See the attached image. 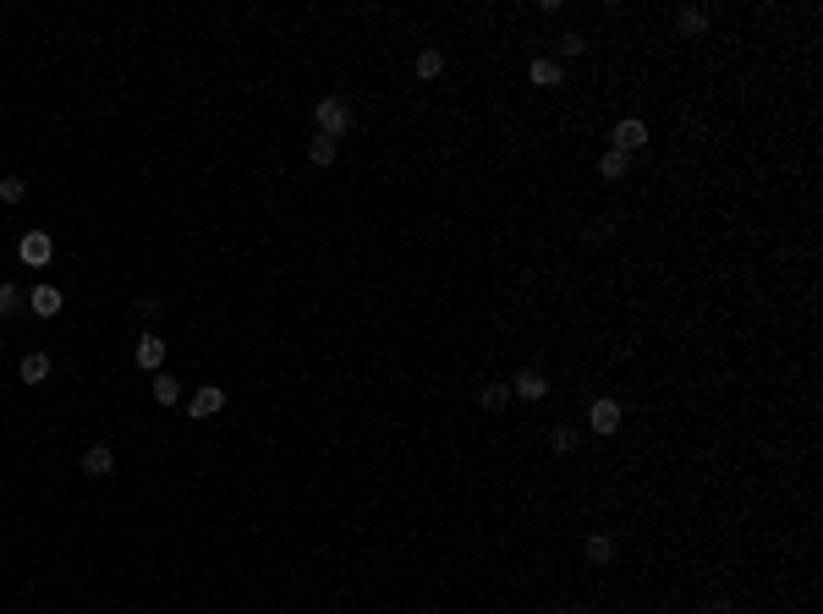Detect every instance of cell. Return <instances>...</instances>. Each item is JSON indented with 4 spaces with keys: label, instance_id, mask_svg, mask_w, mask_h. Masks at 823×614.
<instances>
[{
    "label": "cell",
    "instance_id": "cell-6",
    "mask_svg": "<svg viewBox=\"0 0 823 614\" xmlns=\"http://www.w3.org/2000/svg\"><path fill=\"white\" fill-rule=\"evenodd\" d=\"M510 395H522L527 406H538V401H549V373H538V368H522L510 379Z\"/></svg>",
    "mask_w": 823,
    "mask_h": 614
},
{
    "label": "cell",
    "instance_id": "cell-21",
    "mask_svg": "<svg viewBox=\"0 0 823 614\" xmlns=\"http://www.w3.org/2000/svg\"><path fill=\"white\" fill-rule=\"evenodd\" d=\"M587 242H593V247H610V242H615V219H610V214H598L593 226H587Z\"/></svg>",
    "mask_w": 823,
    "mask_h": 614
},
{
    "label": "cell",
    "instance_id": "cell-1",
    "mask_svg": "<svg viewBox=\"0 0 823 614\" xmlns=\"http://www.w3.org/2000/svg\"><path fill=\"white\" fill-rule=\"evenodd\" d=\"M313 132H319V138H335V143H340L346 132H352V105L335 99V94L319 99V105H313Z\"/></svg>",
    "mask_w": 823,
    "mask_h": 614
},
{
    "label": "cell",
    "instance_id": "cell-19",
    "mask_svg": "<svg viewBox=\"0 0 823 614\" xmlns=\"http://www.w3.org/2000/svg\"><path fill=\"white\" fill-rule=\"evenodd\" d=\"M544 439H549V456H571V450H577V428H571V422H554Z\"/></svg>",
    "mask_w": 823,
    "mask_h": 614
},
{
    "label": "cell",
    "instance_id": "cell-8",
    "mask_svg": "<svg viewBox=\"0 0 823 614\" xmlns=\"http://www.w3.org/2000/svg\"><path fill=\"white\" fill-rule=\"evenodd\" d=\"M615 554H621L615 533H587V538H582V559H587V565H615Z\"/></svg>",
    "mask_w": 823,
    "mask_h": 614
},
{
    "label": "cell",
    "instance_id": "cell-16",
    "mask_svg": "<svg viewBox=\"0 0 823 614\" xmlns=\"http://www.w3.org/2000/svg\"><path fill=\"white\" fill-rule=\"evenodd\" d=\"M478 401H484V412H505V406L516 401V395H510V384H505V379H489Z\"/></svg>",
    "mask_w": 823,
    "mask_h": 614
},
{
    "label": "cell",
    "instance_id": "cell-15",
    "mask_svg": "<svg viewBox=\"0 0 823 614\" xmlns=\"http://www.w3.org/2000/svg\"><path fill=\"white\" fill-rule=\"evenodd\" d=\"M28 307H33L39 319H56V313H61V286H33Z\"/></svg>",
    "mask_w": 823,
    "mask_h": 614
},
{
    "label": "cell",
    "instance_id": "cell-12",
    "mask_svg": "<svg viewBox=\"0 0 823 614\" xmlns=\"http://www.w3.org/2000/svg\"><path fill=\"white\" fill-rule=\"evenodd\" d=\"M133 362H138V368H159V362H165V340H159L154 329H149V335H138V345H133Z\"/></svg>",
    "mask_w": 823,
    "mask_h": 614
},
{
    "label": "cell",
    "instance_id": "cell-9",
    "mask_svg": "<svg viewBox=\"0 0 823 614\" xmlns=\"http://www.w3.org/2000/svg\"><path fill=\"white\" fill-rule=\"evenodd\" d=\"M527 82L533 88H560V82H566V66H560L554 55H533L527 61Z\"/></svg>",
    "mask_w": 823,
    "mask_h": 614
},
{
    "label": "cell",
    "instance_id": "cell-14",
    "mask_svg": "<svg viewBox=\"0 0 823 614\" xmlns=\"http://www.w3.org/2000/svg\"><path fill=\"white\" fill-rule=\"evenodd\" d=\"M50 368H56V362H50V351H28V357L17 362L22 384H45V379H50Z\"/></svg>",
    "mask_w": 823,
    "mask_h": 614
},
{
    "label": "cell",
    "instance_id": "cell-7",
    "mask_svg": "<svg viewBox=\"0 0 823 614\" xmlns=\"http://www.w3.org/2000/svg\"><path fill=\"white\" fill-rule=\"evenodd\" d=\"M220 406H226V389H220V384H203V389H193V395H187V417H198V422H203V417H214Z\"/></svg>",
    "mask_w": 823,
    "mask_h": 614
},
{
    "label": "cell",
    "instance_id": "cell-25",
    "mask_svg": "<svg viewBox=\"0 0 823 614\" xmlns=\"http://www.w3.org/2000/svg\"><path fill=\"white\" fill-rule=\"evenodd\" d=\"M138 313H143V319H159L165 307H159V296H138Z\"/></svg>",
    "mask_w": 823,
    "mask_h": 614
},
{
    "label": "cell",
    "instance_id": "cell-20",
    "mask_svg": "<svg viewBox=\"0 0 823 614\" xmlns=\"http://www.w3.org/2000/svg\"><path fill=\"white\" fill-rule=\"evenodd\" d=\"M587 50H593V44H587L582 33H566V38H560V55H554V61L566 66V61H577V55H587Z\"/></svg>",
    "mask_w": 823,
    "mask_h": 614
},
{
    "label": "cell",
    "instance_id": "cell-23",
    "mask_svg": "<svg viewBox=\"0 0 823 614\" xmlns=\"http://www.w3.org/2000/svg\"><path fill=\"white\" fill-rule=\"evenodd\" d=\"M17 307H22V291H17L12 280H0V319H12Z\"/></svg>",
    "mask_w": 823,
    "mask_h": 614
},
{
    "label": "cell",
    "instance_id": "cell-22",
    "mask_svg": "<svg viewBox=\"0 0 823 614\" xmlns=\"http://www.w3.org/2000/svg\"><path fill=\"white\" fill-rule=\"evenodd\" d=\"M22 198H28V182H22V175H0V203H12V209H17Z\"/></svg>",
    "mask_w": 823,
    "mask_h": 614
},
{
    "label": "cell",
    "instance_id": "cell-5",
    "mask_svg": "<svg viewBox=\"0 0 823 614\" xmlns=\"http://www.w3.org/2000/svg\"><path fill=\"white\" fill-rule=\"evenodd\" d=\"M17 252H22L28 269H45V263L56 258V242H50V231H28V236L17 242Z\"/></svg>",
    "mask_w": 823,
    "mask_h": 614
},
{
    "label": "cell",
    "instance_id": "cell-4",
    "mask_svg": "<svg viewBox=\"0 0 823 614\" xmlns=\"http://www.w3.org/2000/svg\"><path fill=\"white\" fill-rule=\"evenodd\" d=\"M708 28H714L708 6H675V38H703Z\"/></svg>",
    "mask_w": 823,
    "mask_h": 614
},
{
    "label": "cell",
    "instance_id": "cell-3",
    "mask_svg": "<svg viewBox=\"0 0 823 614\" xmlns=\"http://www.w3.org/2000/svg\"><path fill=\"white\" fill-rule=\"evenodd\" d=\"M647 138H654V126H647L642 115H621V121L610 126V149H621V154H637V149H647Z\"/></svg>",
    "mask_w": 823,
    "mask_h": 614
},
{
    "label": "cell",
    "instance_id": "cell-17",
    "mask_svg": "<svg viewBox=\"0 0 823 614\" xmlns=\"http://www.w3.org/2000/svg\"><path fill=\"white\" fill-rule=\"evenodd\" d=\"M335 154H340V143H335V138H319V132H313V138H308V165L330 170V165H335Z\"/></svg>",
    "mask_w": 823,
    "mask_h": 614
},
{
    "label": "cell",
    "instance_id": "cell-18",
    "mask_svg": "<svg viewBox=\"0 0 823 614\" xmlns=\"http://www.w3.org/2000/svg\"><path fill=\"white\" fill-rule=\"evenodd\" d=\"M176 401H187V389L170 373H154V406H176Z\"/></svg>",
    "mask_w": 823,
    "mask_h": 614
},
{
    "label": "cell",
    "instance_id": "cell-13",
    "mask_svg": "<svg viewBox=\"0 0 823 614\" xmlns=\"http://www.w3.org/2000/svg\"><path fill=\"white\" fill-rule=\"evenodd\" d=\"M598 175H604V182H626V175H631V154L604 149V154H598Z\"/></svg>",
    "mask_w": 823,
    "mask_h": 614
},
{
    "label": "cell",
    "instance_id": "cell-24",
    "mask_svg": "<svg viewBox=\"0 0 823 614\" xmlns=\"http://www.w3.org/2000/svg\"><path fill=\"white\" fill-rule=\"evenodd\" d=\"M703 614H730V598H724V593H708V598H703Z\"/></svg>",
    "mask_w": 823,
    "mask_h": 614
},
{
    "label": "cell",
    "instance_id": "cell-11",
    "mask_svg": "<svg viewBox=\"0 0 823 614\" xmlns=\"http://www.w3.org/2000/svg\"><path fill=\"white\" fill-rule=\"evenodd\" d=\"M82 472H89V477H110V472H116V450L105 445V439L82 450Z\"/></svg>",
    "mask_w": 823,
    "mask_h": 614
},
{
    "label": "cell",
    "instance_id": "cell-10",
    "mask_svg": "<svg viewBox=\"0 0 823 614\" xmlns=\"http://www.w3.org/2000/svg\"><path fill=\"white\" fill-rule=\"evenodd\" d=\"M412 72H417V82H440L445 77V50H440V44H423L417 61H412Z\"/></svg>",
    "mask_w": 823,
    "mask_h": 614
},
{
    "label": "cell",
    "instance_id": "cell-2",
    "mask_svg": "<svg viewBox=\"0 0 823 614\" xmlns=\"http://www.w3.org/2000/svg\"><path fill=\"white\" fill-rule=\"evenodd\" d=\"M621 422H626V406L615 401V395H593V406H587V428H593L598 439H615Z\"/></svg>",
    "mask_w": 823,
    "mask_h": 614
}]
</instances>
